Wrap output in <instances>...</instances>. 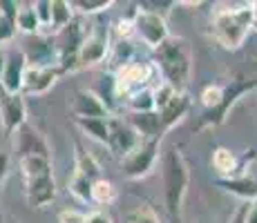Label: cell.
<instances>
[{
    "label": "cell",
    "instance_id": "74e56055",
    "mask_svg": "<svg viewBox=\"0 0 257 223\" xmlns=\"http://www.w3.org/2000/svg\"><path fill=\"white\" fill-rule=\"evenodd\" d=\"M248 203H250V201H241L239 205H237V210L228 216V221H226V223H246V214H248Z\"/></svg>",
    "mask_w": 257,
    "mask_h": 223
},
{
    "label": "cell",
    "instance_id": "f1b7e54d",
    "mask_svg": "<svg viewBox=\"0 0 257 223\" xmlns=\"http://www.w3.org/2000/svg\"><path fill=\"white\" fill-rule=\"evenodd\" d=\"M125 223H161V219L152 205L139 203V205L132 207V210L125 214Z\"/></svg>",
    "mask_w": 257,
    "mask_h": 223
},
{
    "label": "cell",
    "instance_id": "8992f818",
    "mask_svg": "<svg viewBox=\"0 0 257 223\" xmlns=\"http://www.w3.org/2000/svg\"><path fill=\"white\" fill-rule=\"evenodd\" d=\"M159 152L161 141H141L139 147H135L125 158H121L123 176L130 181H141V178L150 176L159 163Z\"/></svg>",
    "mask_w": 257,
    "mask_h": 223
},
{
    "label": "cell",
    "instance_id": "6da1fadb",
    "mask_svg": "<svg viewBox=\"0 0 257 223\" xmlns=\"http://www.w3.org/2000/svg\"><path fill=\"white\" fill-rule=\"evenodd\" d=\"M161 178H164V203L172 221H181V210H184V199L188 185H190V167L179 147H168L159 156Z\"/></svg>",
    "mask_w": 257,
    "mask_h": 223
},
{
    "label": "cell",
    "instance_id": "e575fe53",
    "mask_svg": "<svg viewBox=\"0 0 257 223\" xmlns=\"http://www.w3.org/2000/svg\"><path fill=\"white\" fill-rule=\"evenodd\" d=\"M58 223H85V214L74 207H65L58 212Z\"/></svg>",
    "mask_w": 257,
    "mask_h": 223
},
{
    "label": "cell",
    "instance_id": "f546056e",
    "mask_svg": "<svg viewBox=\"0 0 257 223\" xmlns=\"http://www.w3.org/2000/svg\"><path fill=\"white\" fill-rule=\"evenodd\" d=\"M152 94H155V112H159L161 107H166L179 92H177L172 85H168V83L159 81L157 85H152Z\"/></svg>",
    "mask_w": 257,
    "mask_h": 223
},
{
    "label": "cell",
    "instance_id": "5b68a950",
    "mask_svg": "<svg viewBox=\"0 0 257 223\" xmlns=\"http://www.w3.org/2000/svg\"><path fill=\"white\" fill-rule=\"evenodd\" d=\"M157 74L159 72H157L155 63H141V61H130L127 65H123V67H118L116 72H112L118 101H123L127 94L137 92V89L152 87V81L157 78Z\"/></svg>",
    "mask_w": 257,
    "mask_h": 223
},
{
    "label": "cell",
    "instance_id": "836d02e7",
    "mask_svg": "<svg viewBox=\"0 0 257 223\" xmlns=\"http://www.w3.org/2000/svg\"><path fill=\"white\" fill-rule=\"evenodd\" d=\"M137 7L146 9V12H152V14H159V16L166 18V14L170 12L172 7H175V3H157V0H143V3H139Z\"/></svg>",
    "mask_w": 257,
    "mask_h": 223
},
{
    "label": "cell",
    "instance_id": "4dcf8cb0",
    "mask_svg": "<svg viewBox=\"0 0 257 223\" xmlns=\"http://www.w3.org/2000/svg\"><path fill=\"white\" fill-rule=\"evenodd\" d=\"M221 96H224V85H217V83H212V85H206L204 89H201V94H199L204 110H212V107H215L217 103L221 101Z\"/></svg>",
    "mask_w": 257,
    "mask_h": 223
},
{
    "label": "cell",
    "instance_id": "ee69618b",
    "mask_svg": "<svg viewBox=\"0 0 257 223\" xmlns=\"http://www.w3.org/2000/svg\"><path fill=\"white\" fill-rule=\"evenodd\" d=\"M255 178H257V176H255Z\"/></svg>",
    "mask_w": 257,
    "mask_h": 223
},
{
    "label": "cell",
    "instance_id": "30bf717a",
    "mask_svg": "<svg viewBox=\"0 0 257 223\" xmlns=\"http://www.w3.org/2000/svg\"><path fill=\"white\" fill-rule=\"evenodd\" d=\"M21 52L27 58V65H38V67L56 65L58 67V49H56V43H54V36H47V34L27 36Z\"/></svg>",
    "mask_w": 257,
    "mask_h": 223
},
{
    "label": "cell",
    "instance_id": "ab89813d",
    "mask_svg": "<svg viewBox=\"0 0 257 223\" xmlns=\"http://www.w3.org/2000/svg\"><path fill=\"white\" fill-rule=\"evenodd\" d=\"M246 223H257V201L248 203V214H246Z\"/></svg>",
    "mask_w": 257,
    "mask_h": 223
},
{
    "label": "cell",
    "instance_id": "1f68e13d",
    "mask_svg": "<svg viewBox=\"0 0 257 223\" xmlns=\"http://www.w3.org/2000/svg\"><path fill=\"white\" fill-rule=\"evenodd\" d=\"M34 14H36L41 29H45V34L49 32V25H52V0H36L32 3Z\"/></svg>",
    "mask_w": 257,
    "mask_h": 223
},
{
    "label": "cell",
    "instance_id": "52a82bcc",
    "mask_svg": "<svg viewBox=\"0 0 257 223\" xmlns=\"http://www.w3.org/2000/svg\"><path fill=\"white\" fill-rule=\"evenodd\" d=\"M132 18V32L135 38H139L143 45H148L150 49H157L164 41L170 38V29H168V21L159 14L146 12V9L137 7L130 12Z\"/></svg>",
    "mask_w": 257,
    "mask_h": 223
},
{
    "label": "cell",
    "instance_id": "9a60e30c",
    "mask_svg": "<svg viewBox=\"0 0 257 223\" xmlns=\"http://www.w3.org/2000/svg\"><path fill=\"white\" fill-rule=\"evenodd\" d=\"M0 123L7 134H14L18 127L27 123V105H25L23 94H16V96L3 94L0 96Z\"/></svg>",
    "mask_w": 257,
    "mask_h": 223
},
{
    "label": "cell",
    "instance_id": "83f0119b",
    "mask_svg": "<svg viewBox=\"0 0 257 223\" xmlns=\"http://www.w3.org/2000/svg\"><path fill=\"white\" fill-rule=\"evenodd\" d=\"M67 192H70L74 199L87 203L90 201V192H92V181L85 178L83 174H78V172H74L72 178L67 181Z\"/></svg>",
    "mask_w": 257,
    "mask_h": 223
},
{
    "label": "cell",
    "instance_id": "8fae6325",
    "mask_svg": "<svg viewBox=\"0 0 257 223\" xmlns=\"http://www.w3.org/2000/svg\"><path fill=\"white\" fill-rule=\"evenodd\" d=\"M12 145H14V152H16L18 158H25V156H47V158H52V152H49L45 136H43L34 125H29V123L21 125L16 132L12 134Z\"/></svg>",
    "mask_w": 257,
    "mask_h": 223
},
{
    "label": "cell",
    "instance_id": "d4e9b609",
    "mask_svg": "<svg viewBox=\"0 0 257 223\" xmlns=\"http://www.w3.org/2000/svg\"><path fill=\"white\" fill-rule=\"evenodd\" d=\"M90 201L96 205H112L116 201V187L110 178L101 176L96 181H92V192H90Z\"/></svg>",
    "mask_w": 257,
    "mask_h": 223
},
{
    "label": "cell",
    "instance_id": "d6986e66",
    "mask_svg": "<svg viewBox=\"0 0 257 223\" xmlns=\"http://www.w3.org/2000/svg\"><path fill=\"white\" fill-rule=\"evenodd\" d=\"M217 187L241 201H257V178L248 172L230 178H217Z\"/></svg>",
    "mask_w": 257,
    "mask_h": 223
},
{
    "label": "cell",
    "instance_id": "f35d334b",
    "mask_svg": "<svg viewBox=\"0 0 257 223\" xmlns=\"http://www.w3.org/2000/svg\"><path fill=\"white\" fill-rule=\"evenodd\" d=\"M9 165H12V158H9V154H7V152H0V190H3L5 181H7Z\"/></svg>",
    "mask_w": 257,
    "mask_h": 223
},
{
    "label": "cell",
    "instance_id": "4fadbf2b",
    "mask_svg": "<svg viewBox=\"0 0 257 223\" xmlns=\"http://www.w3.org/2000/svg\"><path fill=\"white\" fill-rule=\"evenodd\" d=\"M253 158H255V150H248V154H244V156H237L230 147L217 145L210 154V165L219 174V178H230L237 174H246L244 167Z\"/></svg>",
    "mask_w": 257,
    "mask_h": 223
},
{
    "label": "cell",
    "instance_id": "b9f144b4",
    "mask_svg": "<svg viewBox=\"0 0 257 223\" xmlns=\"http://www.w3.org/2000/svg\"><path fill=\"white\" fill-rule=\"evenodd\" d=\"M253 5V18H255V27H257V3H250Z\"/></svg>",
    "mask_w": 257,
    "mask_h": 223
},
{
    "label": "cell",
    "instance_id": "603a6c76",
    "mask_svg": "<svg viewBox=\"0 0 257 223\" xmlns=\"http://www.w3.org/2000/svg\"><path fill=\"white\" fill-rule=\"evenodd\" d=\"M74 123L81 127V132L85 134L87 138L107 145V136H110V118H74Z\"/></svg>",
    "mask_w": 257,
    "mask_h": 223
},
{
    "label": "cell",
    "instance_id": "ac0fdd59",
    "mask_svg": "<svg viewBox=\"0 0 257 223\" xmlns=\"http://www.w3.org/2000/svg\"><path fill=\"white\" fill-rule=\"evenodd\" d=\"M190 107H192V101L186 92H179L166 107H161V110L157 112V116H159V123H161V127H164V132H170L175 125H179L188 116Z\"/></svg>",
    "mask_w": 257,
    "mask_h": 223
},
{
    "label": "cell",
    "instance_id": "7c38bea8",
    "mask_svg": "<svg viewBox=\"0 0 257 223\" xmlns=\"http://www.w3.org/2000/svg\"><path fill=\"white\" fill-rule=\"evenodd\" d=\"M61 69L56 65L52 67H38V65H27L25 69V81H23V96H43L49 89L61 81Z\"/></svg>",
    "mask_w": 257,
    "mask_h": 223
},
{
    "label": "cell",
    "instance_id": "8d00e7d4",
    "mask_svg": "<svg viewBox=\"0 0 257 223\" xmlns=\"http://www.w3.org/2000/svg\"><path fill=\"white\" fill-rule=\"evenodd\" d=\"M85 223H114V219L105 210H92L90 214H85Z\"/></svg>",
    "mask_w": 257,
    "mask_h": 223
},
{
    "label": "cell",
    "instance_id": "9c48e42d",
    "mask_svg": "<svg viewBox=\"0 0 257 223\" xmlns=\"http://www.w3.org/2000/svg\"><path fill=\"white\" fill-rule=\"evenodd\" d=\"M141 136L125 118L121 116H110V136H107V147L110 152L118 158H125L135 147H139Z\"/></svg>",
    "mask_w": 257,
    "mask_h": 223
},
{
    "label": "cell",
    "instance_id": "2e32d148",
    "mask_svg": "<svg viewBox=\"0 0 257 223\" xmlns=\"http://www.w3.org/2000/svg\"><path fill=\"white\" fill-rule=\"evenodd\" d=\"M74 118H110L112 114L103 105L101 96L94 89H78L72 98Z\"/></svg>",
    "mask_w": 257,
    "mask_h": 223
},
{
    "label": "cell",
    "instance_id": "4316f807",
    "mask_svg": "<svg viewBox=\"0 0 257 223\" xmlns=\"http://www.w3.org/2000/svg\"><path fill=\"white\" fill-rule=\"evenodd\" d=\"M112 0H74L72 9L76 16H96V14L105 12L112 7Z\"/></svg>",
    "mask_w": 257,
    "mask_h": 223
},
{
    "label": "cell",
    "instance_id": "d6a6232c",
    "mask_svg": "<svg viewBox=\"0 0 257 223\" xmlns=\"http://www.w3.org/2000/svg\"><path fill=\"white\" fill-rule=\"evenodd\" d=\"M16 21H12V18L7 16H0V47L7 43L14 41V36H16Z\"/></svg>",
    "mask_w": 257,
    "mask_h": 223
},
{
    "label": "cell",
    "instance_id": "ba28073f",
    "mask_svg": "<svg viewBox=\"0 0 257 223\" xmlns=\"http://www.w3.org/2000/svg\"><path fill=\"white\" fill-rule=\"evenodd\" d=\"M110 49H112L110 29L103 27V25H94V27H90L85 41H83L81 49H78V69L101 65L103 61H107Z\"/></svg>",
    "mask_w": 257,
    "mask_h": 223
},
{
    "label": "cell",
    "instance_id": "e0dca14e",
    "mask_svg": "<svg viewBox=\"0 0 257 223\" xmlns=\"http://www.w3.org/2000/svg\"><path fill=\"white\" fill-rule=\"evenodd\" d=\"M56 181L54 176H43V178H32L25 181V199H27L29 207L43 210L49 203L56 199Z\"/></svg>",
    "mask_w": 257,
    "mask_h": 223
},
{
    "label": "cell",
    "instance_id": "7bdbcfd3",
    "mask_svg": "<svg viewBox=\"0 0 257 223\" xmlns=\"http://www.w3.org/2000/svg\"><path fill=\"white\" fill-rule=\"evenodd\" d=\"M0 223H3V212H0Z\"/></svg>",
    "mask_w": 257,
    "mask_h": 223
},
{
    "label": "cell",
    "instance_id": "ffe728a7",
    "mask_svg": "<svg viewBox=\"0 0 257 223\" xmlns=\"http://www.w3.org/2000/svg\"><path fill=\"white\" fill-rule=\"evenodd\" d=\"M18 167L25 181L32 178H43V176H54V167H52V158L47 156H25L18 158Z\"/></svg>",
    "mask_w": 257,
    "mask_h": 223
},
{
    "label": "cell",
    "instance_id": "44dd1931",
    "mask_svg": "<svg viewBox=\"0 0 257 223\" xmlns=\"http://www.w3.org/2000/svg\"><path fill=\"white\" fill-rule=\"evenodd\" d=\"M121 105L127 114L155 112V94H152V87H143V89H137V92L127 94V96L121 101Z\"/></svg>",
    "mask_w": 257,
    "mask_h": 223
},
{
    "label": "cell",
    "instance_id": "277c9868",
    "mask_svg": "<svg viewBox=\"0 0 257 223\" xmlns=\"http://www.w3.org/2000/svg\"><path fill=\"white\" fill-rule=\"evenodd\" d=\"M253 89H257V78H248V76L230 78V81L224 85V96H221V101L217 103L212 110H204V114L199 116V121H197V125H195V132L219 127L221 123L228 118V114L237 105V101H239L244 94L253 92Z\"/></svg>",
    "mask_w": 257,
    "mask_h": 223
},
{
    "label": "cell",
    "instance_id": "7a4b0ae2",
    "mask_svg": "<svg viewBox=\"0 0 257 223\" xmlns=\"http://www.w3.org/2000/svg\"><path fill=\"white\" fill-rule=\"evenodd\" d=\"M152 63H155L157 72L161 74V81L172 85L177 92H184L190 81L195 56H192V47L186 38L170 36L155 49Z\"/></svg>",
    "mask_w": 257,
    "mask_h": 223
},
{
    "label": "cell",
    "instance_id": "484cf974",
    "mask_svg": "<svg viewBox=\"0 0 257 223\" xmlns=\"http://www.w3.org/2000/svg\"><path fill=\"white\" fill-rule=\"evenodd\" d=\"M16 29H18V32H23L25 36H36V34H41V23H38L36 14H34L32 3H25V5L18 7Z\"/></svg>",
    "mask_w": 257,
    "mask_h": 223
},
{
    "label": "cell",
    "instance_id": "5bb4252c",
    "mask_svg": "<svg viewBox=\"0 0 257 223\" xmlns=\"http://www.w3.org/2000/svg\"><path fill=\"white\" fill-rule=\"evenodd\" d=\"M25 69H27V58L21 49H12L7 52V63H5V72L0 78V89L3 94L16 96L23 92V81H25Z\"/></svg>",
    "mask_w": 257,
    "mask_h": 223
},
{
    "label": "cell",
    "instance_id": "60d3db41",
    "mask_svg": "<svg viewBox=\"0 0 257 223\" xmlns=\"http://www.w3.org/2000/svg\"><path fill=\"white\" fill-rule=\"evenodd\" d=\"M5 63H7V49L0 47V78H3V72H5Z\"/></svg>",
    "mask_w": 257,
    "mask_h": 223
},
{
    "label": "cell",
    "instance_id": "3957f363",
    "mask_svg": "<svg viewBox=\"0 0 257 223\" xmlns=\"http://www.w3.org/2000/svg\"><path fill=\"white\" fill-rule=\"evenodd\" d=\"M253 27V5H228V7L215 9L210 16L212 38L228 52H237Z\"/></svg>",
    "mask_w": 257,
    "mask_h": 223
},
{
    "label": "cell",
    "instance_id": "cb8c5ba5",
    "mask_svg": "<svg viewBox=\"0 0 257 223\" xmlns=\"http://www.w3.org/2000/svg\"><path fill=\"white\" fill-rule=\"evenodd\" d=\"M74 18H76V14H74V9H72V3H65V0H52V25H49L47 36L58 34L63 27H67Z\"/></svg>",
    "mask_w": 257,
    "mask_h": 223
},
{
    "label": "cell",
    "instance_id": "d590c367",
    "mask_svg": "<svg viewBox=\"0 0 257 223\" xmlns=\"http://www.w3.org/2000/svg\"><path fill=\"white\" fill-rule=\"evenodd\" d=\"M18 7H21V3H16V0H0V16H7L12 21H16Z\"/></svg>",
    "mask_w": 257,
    "mask_h": 223
},
{
    "label": "cell",
    "instance_id": "7402d4cb",
    "mask_svg": "<svg viewBox=\"0 0 257 223\" xmlns=\"http://www.w3.org/2000/svg\"><path fill=\"white\" fill-rule=\"evenodd\" d=\"M74 150H76L74 152V172L83 174L85 178H90V181H96V178L103 176V170H101V165H98V161L94 158V154L83 150L81 143H76Z\"/></svg>",
    "mask_w": 257,
    "mask_h": 223
}]
</instances>
